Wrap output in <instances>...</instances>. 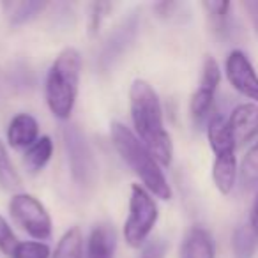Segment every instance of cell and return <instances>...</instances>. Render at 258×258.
Instances as JSON below:
<instances>
[{"mask_svg":"<svg viewBox=\"0 0 258 258\" xmlns=\"http://www.w3.org/2000/svg\"><path fill=\"white\" fill-rule=\"evenodd\" d=\"M159 218L158 204L152 195L140 184H133L129 198V216L124 225L125 242L131 247H140L151 235Z\"/></svg>","mask_w":258,"mask_h":258,"instance_id":"cell-4","label":"cell"},{"mask_svg":"<svg viewBox=\"0 0 258 258\" xmlns=\"http://www.w3.org/2000/svg\"><path fill=\"white\" fill-rule=\"evenodd\" d=\"M11 258H50V247L44 242L25 240V242H18Z\"/></svg>","mask_w":258,"mask_h":258,"instance_id":"cell-22","label":"cell"},{"mask_svg":"<svg viewBox=\"0 0 258 258\" xmlns=\"http://www.w3.org/2000/svg\"><path fill=\"white\" fill-rule=\"evenodd\" d=\"M111 144L122 158V161L133 170L138 179L144 182V187L159 200L172 198V187L166 180L163 170L149 149L137 138V135L120 122H113L110 129Z\"/></svg>","mask_w":258,"mask_h":258,"instance_id":"cell-2","label":"cell"},{"mask_svg":"<svg viewBox=\"0 0 258 258\" xmlns=\"http://www.w3.org/2000/svg\"><path fill=\"white\" fill-rule=\"evenodd\" d=\"M138 29H140L138 13H131L127 18L122 20L120 25L115 27V30L110 34V37L104 43L103 51L99 55V68L103 71L111 69L124 57V53H127V50L133 46L135 39H137Z\"/></svg>","mask_w":258,"mask_h":258,"instance_id":"cell-8","label":"cell"},{"mask_svg":"<svg viewBox=\"0 0 258 258\" xmlns=\"http://www.w3.org/2000/svg\"><path fill=\"white\" fill-rule=\"evenodd\" d=\"M230 8H232L230 2H204V9L209 13L216 27H225L230 15Z\"/></svg>","mask_w":258,"mask_h":258,"instance_id":"cell-23","label":"cell"},{"mask_svg":"<svg viewBox=\"0 0 258 258\" xmlns=\"http://www.w3.org/2000/svg\"><path fill=\"white\" fill-rule=\"evenodd\" d=\"M239 180L244 189L258 186V140L246 152L239 168Z\"/></svg>","mask_w":258,"mask_h":258,"instance_id":"cell-20","label":"cell"},{"mask_svg":"<svg viewBox=\"0 0 258 258\" xmlns=\"http://www.w3.org/2000/svg\"><path fill=\"white\" fill-rule=\"evenodd\" d=\"M64 145L68 152L69 168L75 182L80 187H92L97 180V163L90 149L87 137L78 125L71 124L64 127Z\"/></svg>","mask_w":258,"mask_h":258,"instance_id":"cell-5","label":"cell"},{"mask_svg":"<svg viewBox=\"0 0 258 258\" xmlns=\"http://www.w3.org/2000/svg\"><path fill=\"white\" fill-rule=\"evenodd\" d=\"M225 73L230 85L240 96L251 99V103L258 104V75L246 53L240 50L230 51L225 62Z\"/></svg>","mask_w":258,"mask_h":258,"instance_id":"cell-9","label":"cell"},{"mask_svg":"<svg viewBox=\"0 0 258 258\" xmlns=\"http://www.w3.org/2000/svg\"><path fill=\"white\" fill-rule=\"evenodd\" d=\"M111 6L110 4H94L92 6V22H90V34H96L99 30V25H101V20L104 18V13L110 9Z\"/></svg>","mask_w":258,"mask_h":258,"instance_id":"cell-26","label":"cell"},{"mask_svg":"<svg viewBox=\"0 0 258 258\" xmlns=\"http://www.w3.org/2000/svg\"><path fill=\"white\" fill-rule=\"evenodd\" d=\"M214 240L212 235L202 226H193L186 233L180 246V258H214Z\"/></svg>","mask_w":258,"mask_h":258,"instance_id":"cell-12","label":"cell"},{"mask_svg":"<svg viewBox=\"0 0 258 258\" xmlns=\"http://www.w3.org/2000/svg\"><path fill=\"white\" fill-rule=\"evenodd\" d=\"M53 152V142L50 137H41L32 147L27 149L23 156V165L30 173H39L48 165Z\"/></svg>","mask_w":258,"mask_h":258,"instance_id":"cell-17","label":"cell"},{"mask_svg":"<svg viewBox=\"0 0 258 258\" xmlns=\"http://www.w3.org/2000/svg\"><path fill=\"white\" fill-rule=\"evenodd\" d=\"M207 138L214 156L235 152L237 149L232 131H230L228 118H225L221 113H214L211 117V120L207 122Z\"/></svg>","mask_w":258,"mask_h":258,"instance_id":"cell-14","label":"cell"},{"mask_svg":"<svg viewBox=\"0 0 258 258\" xmlns=\"http://www.w3.org/2000/svg\"><path fill=\"white\" fill-rule=\"evenodd\" d=\"M166 251H168V244H166L163 239H156L147 244L142 258H165Z\"/></svg>","mask_w":258,"mask_h":258,"instance_id":"cell-25","label":"cell"},{"mask_svg":"<svg viewBox=\"0 0 258 258\" xmlns=\"http://www.w3.org/2000/svg\"><path fill=\"white\" fill-rule=\"evenodd\" d=\"M244 9H246L247 16H249L251 23L254 27V32L258 34V0H253V2H244Z\"/></svg>","mask_w":258,"mask_h":258,"instance_id":"cell-27","label":"cell"},{"mask_svg":"<svg viewBox=\"0 0 258 258\" xmlns=\"http://www.w3.org/2000/svg\"><path fill=\"white\" fill-rule=\"evenodd\" d=\"M9 212L13 219L37 240H46L51 237V218L46 207L29 193H18L9 202Z\"/></svg>","mask_w":258,"mask_h":258,"instance_id":"cell-6","label":"cell"},{"mask_svg":"<svg viewBox=\"0 0 258 258\" xmlns=\"http://www.w3.org/2000/svg\"><path fill=\"white\" fill-rule=\"evenodd\" d=\"M258 249V235L249 223H244L235 228L232 235V251L235 258H253Z\"/></svg>","mask_w":258,"mask_h":258,"instance_id":"cell-18","label":"cell"},{"mask_svg":"<svg viewBox=\"0 0 258 258\" xmlns=\"http://www.w3.org/2000/svg\"><path fill=\"white\" fill-rule=\"evenodd\" d=\"M8 140L13 149H29L39 140V125L29 113H18L13 117L8 127Z\"/></svg>","mask_w":258,"mask_h":258,"instance_id":"cell-11","label":"cell"},{"mask_svg":"<svg viewBox=\"0 0 258 258\" xmlns=\"http://www.w3.org/2000/svg\"><path fill=\"white\" fill-rule=\"evenodd\" d=\"M221 82V69L214 57H207L202 68L200 85L195 90L189 103V111L195 124L202 125L204 122L211 120V111L214 106V97L218 85Z\"/></svg>","mask_w":258,"mask_h":258,"instance_id":"cell-7","label":"cell"},{"mask_svg":"<svg viewBox=\"0 0 258 258\" xmlns=\"http://www.w3.org/2000/svg\"><path fill=\"white\" fill-rule=\"evenodd\" d=\"M0 186L8 191L18 189L22 186V179H20L16 168L13 166L11 159L8 156V151L4 149L2 142H0Z\"/></svg>","mask_w":258,"mask_h":258,"instance_id":"cell-21","label":"cell"},{"mask_svg":"<svg viewBox=\"0 0 258 258\" xmlns=\"http://www.w3.org/2000/svg\"><path fill=\"white\" fill-rule=\"evenodd\" d=\"M82 55L76 48H64L51 64L46 76V103L53 117L68 120L78 97Z\"/></svg>","mask_w":258,"mask_h":258,"instance_id":"cell-3","label":"cell"},{"mask_svg":"<svg viewBox=\"0 0 258 258\" xmlns=\"http://www.w3.org/2000/svg\"><path fill=\"white\" fill-rule=\"evenodd\" d=\"M117 237L111 225H96L89 235L87 258H113Z\"/></svg>","mask_w":258,"mask_h":258,"instance_id":"cell-15","label":"cell"},{"mask_svg":"<svg viewBox=\"0 0 258 258\" xmlns=\"http://www.w3.org/2000/svg\"><path fill=\"white\" fill-rule=\"evenodd\" d=\"M251 225V228L254 230V233L258 235V195L256 198H254V204L253 207H251V214H249V221H247Z\"/></svg>","mask_w":258,"mask_h":258,"instance_id":"cell-28","label":"cell"},{"mask_svg":"<svg viewBox=\"0 0 258 258\" xmlns=\"http://www.w3.org/2000/svg\"><path fill=\"white\" fill-rule=\"evenodd\" d=\"M16 246H18V239H16L11 225L6 221L4 216H0V251L4 254H13Z\"/></svg>","mask_w":258,"mask_h":258,"instance_id":"cell-24","label":"cell"},{"mask_svg":"<svg viewBox=\"0 0 258 258\" xmlns=\"http://www.w3.org/2000/svg\"><path fill=\"white\" fill-rule=\"evenodd\" d=\"M228 125L232 131L235 147H244L258 140V104L242 103L237 104L228 117Z\"/></svg>","mask_w":258,"mask_h":258,"instance_id":"cell-10","label":"cell"},{"mask_svg":"<svg viewBox=\"0 0 258 258\" xmlns=\"http://www.w3.org/2000/svg\"><path fill=\"white\" fill-rule=\"evenodd\" d=\"M129 108L137 138L161 166H170L173 144L163 124V108L156 90L145 80H135L129 89Z\"/></svg>","mask_w":258,"mask_h":258,"instance_id":"cell-1","label":"cell"},{"mask_svg":"<svg viewBox=\"0 0 258 258\" xmlns=\"http://www.w3.org/2000/svg\"><path fill=\"white\" fill-rule=\"evenodd\" d=\"M48 8V2L39 0H23V2H6L4 11L8 20L13 25H23L32 20H36L39 15H43Z\"/></svg>","mask_w":258,"mask_h":258,"instance_id":"cell-16","label":"cell"},{"mask_svg":"<svg viewBox=\"0 0 258 258\" xmlns=\"http://www.w3.org/2000/svg\"><path fill=\"white\" fill-rule=\"evenodd\" d=\"M83 254V235L78 226H73L58 240L51 258H82Z\"/></svg>","mask_w":258,"mask_h":258,"instance_id":"cell-19","label":"cell"},{"mask_svg":"<svg viewBox=\"0 0 258 258\" xmlns=\"http://www.w3.org/2000/svg\"><path fill=\"white\" fill-rule=\"evenodd\" d=\"M239 168H237L235 152H226V154L216 156L214 165H212V180L221 195H230L235 187Z\"/></svg>","mask_w":258,"mask_h":258,"instance_id":"cell-13","label":"cell"}]
</instances>
